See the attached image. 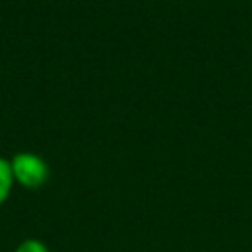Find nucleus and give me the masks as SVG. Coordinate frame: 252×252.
Here are the masks:
<instances>
[{"mask_svg": "<svg viewBox=\"0 0 252 252\" xmlns=\"http://www.w3.org/2000/svg\"><path fill=\"white\" fill-rule=\"evenodd\" d=\"M14 252H51V250H49V246H47L43 240H39V238H24V240L14 248Z\"/></svg>", "mask_w": 252, "mask_h": 252, "instance_id": "3", "label": "nucleus"}, {"mask_svg": "<svg viewBox=\"0 0 252 252\" xmlns=\"http://www.w3.org/2000/svg\"><path fill=\"white\" fill-rule=\"evenodd\" d=\"M12 175L16 185L24 189H39L49 179V165L47 161L30 150H22L10 158Z\"/></svg>", "mask_w": 252, "mask_h": 252, "instance_id": "1", "label": "nucleus"}, {"mask_svg": "<svg viewBox=\"0 0 252 252\" xmlns=\"http://www.w3.org/2000/svg\"><path fill=\"white\" fill-rule=\"evenodd\" d=\"M14 185H16V181H14V175H12L10 158L0 156V207L10 199Z\"/></svg>", "mask_w": 252, "mask_h": 252, "instance_id": "2", "label": "nucleus"}]
</instances>
